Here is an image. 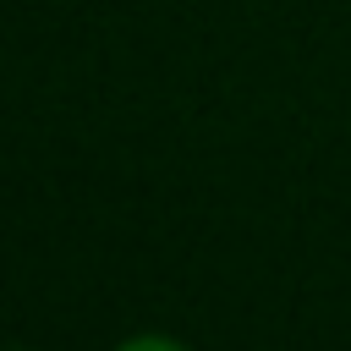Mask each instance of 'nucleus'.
Masks as SVG:
<instances>
[{"instance_id": "f257e3e1", "label": "nucleus", "mask_w": 351, "mask_h": 351, "mask_svg": "<svg viewBox=\"0 0 351 351\" xmlns=\"http://www.w3.org/2000/svg\"><path fill=\"white\" fill-rule=\"evenodd\" d=\"M121 351H186V346H176V340H159V335H143V340H126Z\"/></svg>"}]
</instances>
